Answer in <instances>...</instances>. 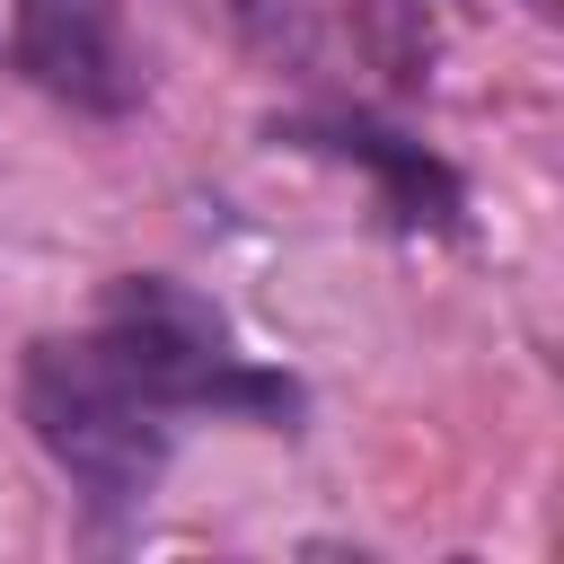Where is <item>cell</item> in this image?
Returning <instances> with one entry per match:
<instances>
[{
  "instance_id": "cell-1",
  "label": "cell",
  "mask_w": 564,
  "mask_h": 564,
  "mask_svg": "<svg viewBox=\"0 0 564 564\" xmlns=\"http://www.w3.org/2000/svg\"><path fill=\"white\" fill-rule=\"evenodd\" d=\"M18 405H26L35 449L79 494L88 529L123 538L150 511L185 423L212 414V423L291 432L300 423V379L256 361L203 291L167 282V273H123L79 335L26 344Z\"/></svg>"
},
{
  "instance_id": "cell-2",
  "label": "cell",
  "mask_w": 564,
  "mask_h": 564,
  "mask_svg": "<svg viewBox=\"0 0 564 564\" xmlns=\"http://www.w3.org/2000/svg\"><path fill=\"white\" fill-rule=\"evenodd\" d=\"M9 62L44 97H62L70 115H132L141 106V70H132L115 0H18Z\"/></svg>"
},
{
  "instance_id": "cell-3",
  "label": "cell",
  "mask_w": 564,
  "mask_h": 564,
  "mask_svg": "<svg viewBox=\"0 0 564 564\" xmlns=\"http://www.w3.org/2000/svg\"><path fill=\"white\" fill-rule=\"evenodd\" d=\"M282 141H300V150H326V159H352V167H370V185H379V203H388V220L397 229H458V212H467V194H458V176L423 150V141H405V132H388L379 115H308V123H282Z\"/></svg>"
}]
</instances>
